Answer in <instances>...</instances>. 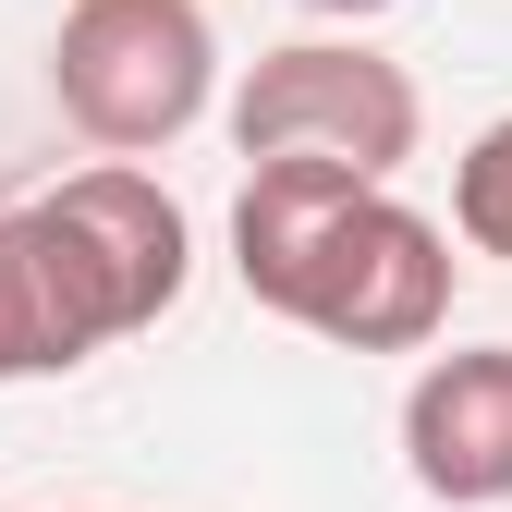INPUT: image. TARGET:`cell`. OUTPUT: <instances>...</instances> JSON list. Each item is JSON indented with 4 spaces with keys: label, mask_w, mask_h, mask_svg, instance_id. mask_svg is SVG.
Segmentation results:
<instances>
[{
    "label": "cell",
    "mask_w": 512,
    "mask_h": 512,
    "mask_svg": "<svg viewBox=\"0 0 512 512\" xmlns=\"http://www.w3.org/2000/svg\"><path fill=\"white\" fill-rule=\"evenodd\" d=\"M232 269L269 317L342 354H415L452 330V232L342 159H244Z\"/></svg>",
    "instance_id": "cell-1"
},
{
    "label": "cell",
    "mask_w": 512,
    "mask_h": 512,
    "mask_svg": "<svg viewBox=\"0 0 512 512\" xmlns=\"http://www.w3.org/2000/svg\"><path fill=\"white\" fill-rule=\"evenodd\" d=\"M403 464H415L427 500H452V512H500L512 500V342H464V354L415 366Z\"/></svg>",
    "instance_id": "cell-5"
},
{
    "label": "cell",
    "mask_w": 512,
    "mask_h": 512,
    "mask_svg": "<svg viewBox=\"0 0 512 512\" xmlns=\"http://www.w3.org/2000/svg\"><path fill=\"white\" fill-rule=\"evenodd\" d=\"M49 98L98 159H159L220 98V25L208 0H74L49 37Z\"/></svg>",
    "instance_id": "cell-3"
},
{
    "label": "cell",
    "mask_w": 512,
    "mask_h": 512,
    "mask_svg": "<svg viewBox=\"0 0 512 512\" xmlns=\"http://www.w3.org/2000/svg\"><path fill=\"white\" fill-rule=\"evenodd\" d=\"M427 135V98L403 61H378L354 37H293L232 86V147L244 159H342L366 183H391Z\"/></svg>",
    "instance_id": "cell-4"
},
{
    "label": "cell",
    "mask_w": 512,
    "mask_h": 512,
    "mask_svg": "<svg viewBox=\"0 0 512 512\" xmlns=\"http://www.w3.org/2000/svg\"><path fill=\"white\" fill-rule=\"evenodd\" d=\"M305 13H342V25H366V13H391V0H305Z\"/></svg>",
    "instance_id": "cell-7"
},
{
    "label": "cell",
    "mask_w": 512,
    "mask_h": 512,
    "mask_svg": "<svg viewBox=\"0 0 512 512\" xmlns=\"http://www.w3.org/2000/svg\"><path fill=\"white\" fill-rule=\"evenodd\" d=\"M452 232L476 256H512V110L488 122V135L464 147V171H452Z\"/></svg>",
    "instance_id": "cell-6"
},
{
    "label": "cell",
    "mask_w": 512,
    "mask_h": 512,
    "mask_svg": "<svg viewBox=\"0 0 512 512\" xmlns=\"http://www.w3.org/2000/svg\"><path fill=\"white\" fill-rule=\"evenodd\" d=\"M183 281H196V232L135 159H98L25 208H0V391L159 330Z\"/></svg>",
    "instance_id": "cell-2"
}]
</instances>
